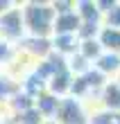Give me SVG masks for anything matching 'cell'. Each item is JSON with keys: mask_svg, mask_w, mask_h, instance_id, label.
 <instances>
[{"mask_svg": "<svg viewBox=\"0 0 120 124\" xmlns=\"http://www.w3.org/2000/svg\"><path fill=\"white\" fill-rule=\"evenodd\" d=\"M23 11L20 9H7L0 16V34L5 36V41L9 39H18L23 34Z\"/></svg>", "mask_w": 120, "mask_h": 124, "instance_id": "2", "label": "cell"}, {"mask_svg": "<svg viewBox=\"0 0 120 124\" xmlns=\"http://www.w3.org/2000/svg\"><path fill=\"white\" fill-rule=\"evenodd\" d=\"M93 68L97 72H102L107 79L109 77L116 79L120 75V54H116V52H102V56L93 63Z\"/></svg>", "mask_w": 120, "mask_h": 124, "instance_id": "4", "label": "cell"}, {"mask_svg": "<svg viewBox=\"0 0 120 124\" xmlns=\"http://www.w3.org/2000/svg\"><path fill=\"white\" fill-rule=\"evenodd\" d=\"M55 122L57 124H91V115L86 113L82 99H77V97H64Z\"/></svg>", "mask_w": 120, "mask_h": 124, "instance_id": "1", "label": "cell"}, {"mask_svg": "<svg viewBox=\"0 0 120 124\" xmlns=\"http://www.w3.org/2000/svg\"><path fill=\"white\" fill-rule=\"evenodd\" d=\"M100 106L109 113H120V86L116 81H109L100 93Z\"/></svg>", "mask_w": 120, "mask_h": 124, "instance_id": "3", "label": "cell"}, {"mask_svg": "<svg viewBox=\"0 0 120 124\" xmlns=\"http://www.w3.org/2000/svg\"><path fill=\"white\" fill-rule=\"evenodd\" d=\"M43 124H57V122L55 120H48V122H43Z\"/></svg>", "mask_w": 120, "mask_h": 124, "instance_id": "8", "label": "cell"}, {"mask_svg": "<svg viewBox=\"0 0 120 124\" xmlns=\"http://www.w3.org/2000/svg\"><path fill=\"white\" fill-rule=\"evenodd\" d=\"M97 41H100V45L104 47V52H116V54H120V30L102 27Z\"/></svg>", "mask_w": 120, "mask_h": 124, "instance_id": "5", "label": "cell"}, {"mask_svg": "<svg viewBox=\"0 0 120 124\" xmlns=\"http://www.w3.org/2000/svg\"><path fill=\"white\" fill-rule=\"evenodd\" d=\"M113 81H116V84H118V86H120V75H118V77H116V79H113Z\"/></svg>", "mask_w": 120, "mask_h": 124, "instance_id": "7", "label": "cell"}, {"mask_svg": "<svg viewBox=\"0 0 120 124\" xmlns=\"http://www.w3.org/2000/svg\"><path fill=\"white\" fill-rule=\"evenodd\" d=\"M102 27H111V30H120V5L116 2L113 9L104 14L102 18Z\"/></svg>", "mask_w": 120, "mask_h": 124, "instance_id": "6", "label": "cell"}]
</instances>
